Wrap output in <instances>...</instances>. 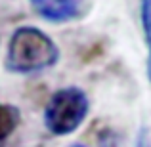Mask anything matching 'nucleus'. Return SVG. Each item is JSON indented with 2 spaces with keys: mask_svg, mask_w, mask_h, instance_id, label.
I'll return each mask as SVG.
<instances>
[{
  "mask_svg": "<svg viewBox=\"0 0 151 147\" xmlns=\"http://www.w3.org/2000/svg\"><path fill=\"white\" fill-rule=\"evenodd\" d=\"M59 61V48L42 29L21 25L12 33L6 50V69L14 75H35Z\"/></svg>",
  "mask_w": 151,
  "mask_h": 147,
  "instance_id": "obj_1",
  "label": "nucleus"
},
{
  "mask_svg": "<svg viewBox=\"0 0 151 147\" xmlns=\"http://www.w3.org/2000/svg\"><path fill=\"white\" fill-rule=\"evenodd\" d=\"M90 113V99L78 86H65L50 96L42 113L44 128L52 136H69L82 126Z\"/></svg>",
  "mask_w": 151,
  "mask_h": 147,
  "instance_id": "obj_2",
  "label": "nucleus"
},
{
  "mask_svg": "<svg viewBox=\"0 0 151 147\" xmlns=\"http://www.w3.org/2000/svg\"><path fill=\"white\" fill-rule=\"evenodd\" d=\"M40 17L52 23H67L82 17L88 10V0H31Z\"/></svg>",
  "mask_w": 151,
  "mask_h": 147,
  "instance_id": "obj_3",
  "label": "nucleus"
},
{
  "mask_svg": "<svg viewBox=\"0 0 151 147\" xmlns=\"http://www.w3.org/2000/svg\"><path fill=\"white\" fill-rule=\"evenodd\" d=\"M21 120V113L15 105L0 101V147L10 140Z\"/></svg>",
  "mask_w": 151,
  "mask_h": 147,
  "instance_id": "obj_4",
  "label": "nucleus"
},
{
  "mask_svg": "<svg viewBox=\"0 0 151 147\" xmlns=\"http://www.w3.org/2000/svg\"><path fill=\"white\" fill-rule=\"evenodd\" d=\"M140 17H142V29H144L145 46H147L145 73H147V80L151 82V0H140Z\"/></svg>",
  "mask_w": 151,
  "mask_h": 147,
  "instance_id": "obj_5",
  "label": "nucleus"
},
{
  "mask_svg": "<svg viewBox=\"0 0 151 147\" xmlns=\"http://www.w3.org/2000/svg\"><path fill=\"white\" fill-rule=\"evenodd\" d=\"M100 145L101 147H122V141L113 130H105L100 136Z\"/></svg>",
  "mask_w": 151,
  "mask_h": 147,
  "instance_id": "obj_6",
  "label": "nucleus"
},
{
  "mask_svg": "<svg viewBox=\"0 0 151 147\" xmlns=\"http://www.w3.org/2000/svg\"><path fill=\"white\" fill-rule=\"evenodd\" d=\"M136 147H151V132L149 128H142L138 132V138H136Z\"/></svg>",
  "mask_w": 151,
  "mask_h": 147,
  "instance_id": "obj_7",
  "label": "nucleus"
},
{
  "mask_svg": "<svg viewBox=\"0 0 151 147\" xmlns=\"http://www.w3.org/2000/svg\"><path fill=\"white\" fill-rule=\"evenodd\" d=\"M71 147H86V145H81V143H75V145H71Z\"/></svg>",
  "mask_w": 151,
  "mask_h": 147,
  "instance_id": "obj_8",
  "label": "nucleus"
}]
</instances>
